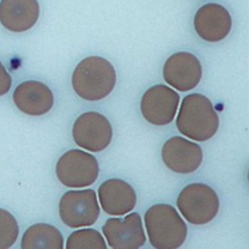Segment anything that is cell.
<instances>
[{
	"label": "cell",
	"mask_w": 249,
	"mask_h": 249,
	"mask_svg": "<svg viewBox=\"0 0 249 249\" xmlns=\"http://www.w3.org/2000/svg\"><path fill=\"white\" fill-rule=\"evenodd\" d=\"M232 19L222 5L211 2L202 5L194 16V29L207 42H219L230 34Z\"/></svg>",
	"instance_id": "obj_12"
},
{
	"label": "cell",
	"mask_w": 249,
	"mask_h": 249,
	"mask_svg": "<svg viewBox=\"0 0 249 249\" xmlns=\"http://www.w3.org/2000/svg\"><path fill=\"white\" fill-rule=\"evenodd\" d=\"M180 96L165 85L158 84L147 89L140 101V110L149 124L167 126L173 123L178 111Z\"/></svg>",
	"instance_id": "obj_8"
},
{
	"label": "cell",
	"mask_w": 249,
	"mask_h": 249,
	"mask_svg": "<svg viewBox=\"0 0 249 249\" xmlns=\"http://www.w3.org/2000/svg\"><path fill=\"white\" fill-rule=\"evenodd\" d=\"M55 173L64 186L84 188L96 182L100 174V164L91 154L82 150H70L59 158Z\"/></svg>",
	"instance_id": "obj_5"
},
{
	"label": "cell",
	"mask_w": 249,
	"mask_h": 249,
	"mask_svg": "<svg viewBox=\"0 0 249 249\" xmlns=\"http://www.w3.org/2000/svg\"><path fill=\"white\" fill-rule=\"evenodd\" d=\"M72 136L78 146L90 152H100L109 146L113 139V127L105 115L87 111L77 118Z\"/></svg>",
	"instance_id": "obj_7"
},
{
	"label": "cell",
	"mask_w": 249,
	"mask_h": 249,
	"mask_svg": "<svg viewBox=\"0 0 249 249\" xmlns=\"http://www.w3.org/2000/svg\"><path fill=\"white\" fill-rule=\"evenodd\" d=\"M178 211L191 224L204 225L213 220L219 211V198L205 183H191L180 192L176 200Z\"/></svg>",
	"instance_id": "obj_4"
},
{
	"label": "cell",
	"mask_w": 249,
	"mask_h": 249,
	"mask_svg": "<svg viewBox=\"0 0 249 249\" xmlns=\"http://www.w3.org/2000/svg\"><path fill=\"white\" fill-rule=\"evenodd\" d=\"M201 147L182 137H173L162 147V160L168 169L178 174H192L202 163Z\"/></svg>",
	"instance_id": "obj_11"
},
{
	"label": "cell",
	"mask_w": 249,
	"mask_h": 249,
	"mask_svg": "<svg viewBox=\"0 0 249 249\" xmlns=\"http://www.w3.org/2000/svg\"><path fill=\"white\" fill-rule=\"evenodd\" d=\"M12 85V78L6 71L4 65L0 62V96L5 95L10 91Z\"/></svg>",
	"instance_id": "obj_19"
},
{
	"label": "cell",
	"mask_w": 249,
	"mask_h": 249,
	"mask_svg": "<svg viewBox=\"0 0 249 249\" xmlns=\"http://www.w3.org/2000/svg\"><path fill=\"white\" fill-rule=\"evenodd\" d=\"M98 200L106 213L124 216L133 211L137 205L134 188L120 178H110L98 187Z\"/></svg>",
	"instance_id": "obj_13"
},
{
	"label": "cell",
	"mask_w": 249,
	"mask_h": 249,
	"mask_svg": "<svg viewBox=\"0 0 249 249\" xmlns=\"http://www.w3.org/2000/svg\"><path fill=\"white\" fill-rule=\"evenodd\" d=\"M37 0H0V23L12 33H24L37 23Z\"/></svg>",
	"instance_id": "obj_15"
},
{
	"label": "cell",
	"mask_w": 249,
	"mask_h": 249,
	"mask_svg": "<svg viewBox=\"0 0 249 249\" xmlns=\"http://www.w3.org/2000/svg\"><path fill=\"white\" fill-rule=\"evenodd\" d=\"M100 212V205L93 189L66 192L59 202L60 219L72 229L95 224Z\"/></svg>",
	"instance_id": "obj_6"
},
{
	"label": "cell",
	"mask_w": 249,
	"mask_h": 249,
	"mask_svg": "<svg viewBox=\"0 0 249 249\" xmlns=\"http://www.w3.org/2000/svg\"><path fill=\"white\" fill-rule=\"evenodd\" d=\"M65 247L67 249H107L108 245L97 230L82 229L69 236Z\"/></svg>",
	"instance_id": "obj_17"
},
{
	"label": "cell",
	"mask_w": 249,
	"mask_h": 249,
	"mask_svg": "<svg viewBox=\"0 0 249 249\" xmlns=\"http://www.w3.org/2000/svg\"><path fill=\"white\" fill-rule=\"evenodd\" d=\"M102 230L107 245L113 249H138L146 242L142 217L137 212L124 218H109Z\"/></svg>",
	"instance_id": "obj_9"
},
{
	"label": "cell",
	"mask_w": 249,
	"mask_h": 249,
	"mask_svg": "<svg viewBox=\"0 0 249 249\" xmlns=\"http://www.w3.org/2000/svg\"><path fill=\"white\" fill-rule=\"evenodd\" d=\"M178 132L196 142H206L217 133L219 116L211 101L201 93L186 96L176 118Z\"/></svg>",
	"instance_id": "obj_1"
},
{
	"label": "cell",
	"mask_w": 249,
	"mask_h": 249,
	"mask_svg": "<svg viewBox=\"0 0 249 249\" xmlns=\"http://www.w3.org/2000/svg\"><path fill=\"white\" fill-rule=\"evenodd\" d=\"M22 249H62L64 237L55 227L46 223L34 224L23 233Z\"/></svg>",
	"instance_id": "obj_16"
},
{
	"label": "cell",
	"mask_w": 249,
	"mask_h": 249,
	"mask_svg": "<svg viewBox=\"0 0 249 249\" xmlns=\"http://www.w3.org/2000/svg\"><path fill=\"white\" fill-rule=\"evenodd\" d=\"M202 77V67L199 59L188 52L173 54L163 66V78L178 91H189L198 87Z\"/></svg>",
	"instance_id": "obj_10"
},
{
	"label": "cell",
	"mask_w": 249,
	"mask_h": 249,
	"mask_svg": "<svg viewBox=\"0 0 249 249\" xmlns=\"http://www.w3.org/2000/svg\"><path fill=\"white\" fill-rule=\"evenodd\" d=\"M145 229L156 249H178L185 243L187 225L175 207L156 204L145 213Z\"/></svg>",
	"instance_id": "obj_3"
},
{
	"label": "cell",
	"mask_w": 249,
	"mask_h": 249,
	"mask_svg": "<svg viewBox=\"0 0 249 249\" xmlns=\"http://www.w3.org/2000/svg\"><path fill=\"white\" fill-rule=\"evenodd\" d=\"M16 107L30 116H41L48 113L54 106L52 90L37 80H28L16 88L14 92Z\"/></svg>",
	"instance_id": "obj_14"
},
{
	"label": "cell",
	"mask_w": 249,
	"mask_h": 249,
	"mask_svg": "<svg viewBox=\"0 0 249 249\" xmlns=\"http://www.w3.org/2000/svg\"><path fill=\"white\" fill-rule=\"evenodd\" d=\"M19 233L16 218L4 209H0V249H7L15 245Z\"/></svg>",
	"instance_id": "obj_18"
},
{
	"label": "cell",
	"mask_w": 249,
	"mask_h": 249,
	"mask_svg": "<svg viewBox=\"0 0 249 249\" xmlns=\"http://www.w3.org/2000/svg\"><path fill=\"white\" fill-rule=\"evenodd\" d=\"M116 84L113 65L101 56L83 59L72 74L74 92L83 100L95 102L110 95Z\"/></svg>",
	"instance_id": "obj_2"
}]
</instances>
